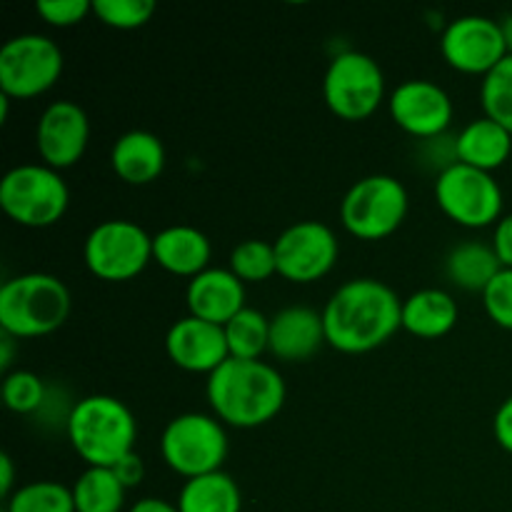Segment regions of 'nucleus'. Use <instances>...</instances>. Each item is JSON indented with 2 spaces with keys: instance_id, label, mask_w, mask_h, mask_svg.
Segmentation results:
<instances>
[{
  "instance_id": "obj_1",
  "label": "nucleus",
  "mask_w": 512,
  "mask_h": 512,
  "mask_svg": "<svg viewBox=\"0 0 512 512\" xmlns=\"http://www.w3.org/2000/svg\"><path fill=\"white\" fill-rule=\"evenodd\" d=\"M323 325L330 348L345 355L370 353L403 328V303L390 285L353 278L330 295Z\"/></svg>"
},
{
  "instance_id": "obj_2",
  "label": "nucleus",
  "mask_w": 512,
  "mask_h": 512,
  "mask_svg": "<svg viewBox=\"0 0 512 512\" xmlns=\"http://www.w3.org/2000/svg\"><path fill=\"white\" fill-rule=\"evenodd\" d=\"M208 403L215 418L233 428H260L285 405V380L263 360H225L208 375Z\"/></svg>"
},
{
  "instance_id": "obj_3",
  "label": "nucleus",
  "mask_w": 512,
  "mask_h": 512,
  "mask_svg": "<svg viewBox=\"0 0 512 512\" xmlns=\"http://www.w3.org/2000/svg\"><path fill=\"white\" fill-rule=\"evenodd\" d=\"M68 440L88 468H115L135 453L138 425L123 400L113 395H88L70 408Z\"/></svg>"
},
{
  "instance_id": "obj_4",
  "label": "nucleus",
  "mask_w": 512,
  "mask_h": 512,
  "mask_svg": "<svg viewBox=\"0 0 512 512\" xmlns=\"http://www.w3.org/2000/svg\"><path fill=\"white\" fill-rule=\"evenodd\" d=\"M70 315V290L55 275L25 273L0 288V328L15 340L55 333Z\"/></svg>"
},
{
  "instance_id": "obj_5",
  "label": "nucleus",
  "mask_w": 512,
  "mask_h": 512,
  "mask_svg": "<svg viewBox=\"0 0 512 512\" xmlns=\"http://www.w3.org/2000/svg\"><path fill=\"white\" fill-rule=\"evenodd\" d=\"M70 190L58 170L25 163L8 170L0 180V208L25 228H48L65 215Z\"/></svg>"
},
{
  "instance_id": "obj_6",
  "label": "nucleus",
  "mask_w": 512,
  "mask_h": 512,
  "mask_svg": "<svg viewBox=\"0 0 512 512\" xmlns=\"http://www.w3.org/2000/svg\"><path fill=\"white\" fill-rule=\"evenodd\" d=\"M160 455L165 465L185 480L218 473L228 458V435L218 418L183 413L165 425L160 435Z\"/></svg>"
},
{
  "instance_id": "obj_7",
  "label": "nucleus",
  "mask_w": 512,
  "mask_h": 512,
  "mask_svg": "<svg viewBox=\"0 0 512 512\" xmlns=\"http://www.w3.org/2000/svg\"><path fill=\"white\" fill-rule=\"evenodd\" d=\"M408 190L393 175H368L345 193L340 220L358 240H383L403 225Z\"/></svg>"
},
{
  "instance_id": "obj_8",
  "label": "nucleus",
  "mask_w": 512,
  "mask_h": 512,
  "mask_svg": "<svg viewBox=\"0 0 512 512\" xmlns=\"http://www.w3.org/2000/svg\"><path fill=\"white\" fill-rule=\"evenodd\" d=\"M63 65V50L48 35H15L0 48V93L10 100L38 98L58 83Z\"/></svg>"
},
{
  "instance_id": "obj_9",
  "label": "nucleus",
  "mask_w": 512,
  "mask_h": 512,
  "mask_svg": "<svg viewBox=\"0 0 512 512\" xmlns=\"http://www.w3.org/2000/svg\"><path fill=\"white\" fill-rule=\"evenodd\" d=\"M323 98L330 113L358 123L370 118L385 98V75L370 55L345 50L330 60L323 80Z\"/></svg>"
},
{
  "instance_id": "obj_10",
  "label": "nucleus",
  "mask_w": 512,
  "mask_h": 512,
  "mask_svg": "<svg viewBox=\"0 0 512 512\" xmlns=\"http://www.w3.org/2000/svg\"><path fill=\"white\" fill-rule=\"evenodd\" d=\"M83 258L95 278L125 283L153 260V238L133 220H105L85 238Z\"/></svg>"
},
{
  "instance_id": "obj_11",
  "label": "nucleus",
  "mask_w": 512,
  "mask_h": 512,
  "mask_svg": "<svg viewBox=\"0 0 512 512\" xmlns=\"http://www.w3.org/2000/svg\"><path fill=\"white\" fill-rule=\"evenodd\" d=\"M435 200L440 210L463 228H488L503 213V190L498 180L463 163L438 175Z\"/></svg>"
},
{
  "instance_id": "obj_12",
  "label": "nucleus",
  "mask_w": 512,
  "mask_h": 512,
  "mask_svg": "<svg viewBox=\"0 0 512 512\" xmlns=\"http://www.w3.org/2000/svg\"><path fill=\"white\" fill-rule=\"evenodd\" d=\"M273 245L278 275L300 285L325 278L335 268L340 253L335 233L320 220H300L290 225Z\"/></svg>"
},
{
  "instance_id": "obj_13",
  "label": "nucleus",
  "mask_w": 512,
  "mask_h": 512,
  "mask_svg": "<svg viewBox=\"0 0 512 512\" xmlns=\"http://www.w3.org/2000/svg\"><path fill=\"white\" fill-rule=\"evenodd\" d=\"M440 50L450 68L468 75H488L510 55L500 23L485 15L455 18L443 30Z\"/></svg>"
},
{
  "instance_id": "obj_14",
  "label": "nucleus",
  "mask_w": 512,
  "mask_h": 512,
  "mask_svg": "<svg viewBox=\"0 0 512 512\" xmlns=\"http://www.w3.org/2000/svg\"><path fill=\"white\" fill-rule=\"evenodd\" d=\"M90 120L73 100L48 105L35 128V148L43 165L53 170L73 168L88 150Z\"/></svg>"
},
{
  "instance_id": "obj_15",
  "label": "nucleus",
  "mask_w": 512,
  "mask_h": 512,
  "mask_svg": "<svg viewBox=\"0 0 512 512\" xmlns=\"http://www.w3.org/2000/svg\"><path fill=\"white\" fill-rule=\"evenodd\" d=\"M388 108L395 125L418 140L448 133L453 120V100L433 80H405L393 90Z\"/></svg>"
},
{
  "instance_id": "obj_16",
  "label": "nucleus",
  "mask_w": 512,
  "mask_h": 512,
  "mask_svg": "<svg viewBox=\"0 0 512 512\" xmlns=\"http://www.w3.org/2000/svg\"><path fill=\"white\" fill-rule=\"evenodd\" d=\"M168 358L188 373L213 375L225 360H230L225 328L188 315L170 325L165 335Z\"/></svg>"
},
{
  "instance_id": "obj_17",
  "label": "nucleus",
  "mask_w": 512,
  "mask_h": 512,
  "mask_svg": "<svg viewBox=\"0 0 512 512\" xmlns=\"http://www.w3.org/2000/svg\"><path fill=\"white\" fill-rule=\"evenodd\" d=\"M185 300L193 318L225 328L245 308V283L233 270L208 268L190 280Z\"/></svg>"
},
{
  "instance_id": "obj_18",
  "label": "nucleus",
  "mask_w": 512,
  "mask_h": 512,
  "mask_svg": "<svg viewBox=\"0 0 512 512\" xmlns=\"http://www.w3.org/2000/svg\"><path fill=\"white\" fill-rule=\"evenodd\" d=\"M325 340L323 313L308 305H290L270 318V353L283 363H303L318 353Z\"/></svg>"
},
{
  "instance_id": "obj_19",
  "label": "nucleus",
  "mask_w": 512,
  "mask_h": 512,
  "mask_svg": "<svg viewBox=\"0 0 512 512\" xmlns=\"http://www.w3.org/2000/svg\"><path fill=\"white\" fill-rule=\"evenodd\" d=\"M210 255L213 248L208 235L193 225H170L153 235V260L178 278L193 280L195 275L205 273Z\"/></svg>"
},
{
  "instance_id": "obj_20",
  "label": "nucleus",
  "mask_w": 512,
  "mask_h": 512,
  "mask_svg": "<svg viewBox=\"0 0 512 512\" xmlns=\"http://www.w3.org/2000/svg\"><path fill=\"white\" fill-rule=\"evenodd\" d=\"M110 165L123 183L148 185L163 173L165 148L158 135L148 130H130L113 143Z\"/></svg>"
},
{
  "instance_id": "obj_21",
  "label": "nucleus",
  "mask_w": 512,
  "mask_h": 512,
  "mask_svg": "<svg viewBox=\"0 0 512 512\" xmlns=\"http://www.w3.org/2000/svg\"><path fill=\"white\" fill-rule=\"evenodd\" d=\"M458 303L438 288H425L403 300V328L423 340L448 335L458 323Z\"/></svg>"
},
{
  "instance_id": "obj_22",
  "label": "nucleus",
  "mask_w": 512,
  "mask_h": 512,
  "mask_svg": "<svg viewBox=\"0 0 512 512\" xmlns=\"http://www.w3.org/2000/svg\"><path fill=\"white\" fill-rule=\"evenodd\" d=\"M512 153V135L490 118L473 120L458 133V158L470 168L493 173Z\"/></svg>"
},
{
  "instance_id": "obj_23",
  "label": "nucleus",
  "mask_w": 512,
  "mask_h": 512,
  "mask_svg": "<svg viewBox=\"0 0 512 512\" xmlns=\"http://www.w3.org/2000/svg\"><path fill=\"white\" fill-rule=\"evenodd\" d=\"M503 270L493 245L485 243H460L445 258V275L450 283L468 293H485L495 275Z\"/></svg>"
},
{
  "instance_id": "obj_24",
  "label": "nucleus",
  "mask_w": 512,
  "mask_h": 512,
  "mask_svg": "<svg viewBox=\"0 0 512 512\" xmlns=\"http://www.w3.org/2000/svg\"><path fill=\"white\" fill-rule=\"evenodd\" d=\"M180 512H240L243 510V495L238 483L228 473L200 475V478L185 480L178 495Z\"/></svg>"
},
{
  "instance_id": "obj_25",
  "label": "nucleus",
  "mask_w": 512,
  "mask_h": 512,
  "mask_svg": "<svg viewBox=\"0 0 512 512\" xmlns=\"http://www.w3.org/2000/svg\"><path fill=\"white\" fill-rule=\"evenodd\" d=\"M75 512H120L125 505V485L113 468H88L73 488Z\"/></svg>"
},
{
  "instance_id": "obj_26",
  "label": "nucleus",
  "mask_w": 512,
  "mask_h": 512,
  "mask_svg": "<svg viewBox=\"0 0 512 512\" xmlns=\"http://www.w3.org/2000/svg\"><path fill=\"white\" fill-rule=\"evenodd\" d=\"M225 338L230 358L260 360V355L270 348V320L260 310L243 308L225 325Z\"/></svg>"
},
{
  "instance_id": "obj_27",
  "label": "nucleus",
  "mask_w": 512,
  "mask_h": 512,
  "mask_svg": "<svg viewBox=\"0 0 512 512\" xmlns=\"http://www.w3.org/2000/svg\"><path fill=\"white\" fill-rule=\"evenodd\" d=\"M3 512H75L73 490L53 480H35L20 485L8 500Z\"/></svg>"
},
{
  "instance_id": "obj_28",
  "label": "nucleus",
  "mask_w": 512,
  "mask_h": 512,
  "mask_svg": "<svg viewBox=\"0 0 512 512\" xmlns=\"http://www.w3.org/2000/svg\"><path fill=\"white\" fill-rule=\"evenodd\" d=\"M480 103H483L485 118L503 125L512 135V55L485 75L480 85Z\"/></svg>"
},
{
  "instance_id": "obj_29",
  "label": "nucleus",
  "mask_w": 512,
  "mask_h": 512,
  "mask_svg": "<svg viewBox=\"0 0 512 512\" xmlns=\"http://www.w3.org/2000/svg\"><path fill=\"white\" fill-rule=\"evenodd\" d=\"M230 270L243 283H263L270 275L278 273L275 245L263 243V240H245V243L235 245L230 253Z\"/></svg>"
},
{
  "instance_id": "obj_30",
  "label": "nucleus",
  "mask_w": 512,
  "mask_h": 512,
  "mask_svg": "<svg viewBox=\"0 0 512 512\" xmlns=\"http://www.w3.org/2000/svg\"><path fill=\"white\" fill-rule=\"evenodd\" d=\"M48 400V388L43 380L30 370H13L3 380V403L5 408L18 415L38 413Z\"/></svg>"
},
{
  "instance_id": "obj_31",
  "label": "nucleus",
  "mask_w": 512,
  "mask_h": 512,
  "mask_svg": "<svg viewBox=\"0 0 512 512\" xmlns=\"http://www.w3.org/2000/svg\"><path fill=\"white\" fill-rule=\"evenodd\" d=\"M155 13L153 0H93V15L115 30H135Z\"/></svg>"
},
{
  "instance_id": "obj_32",
  "label": "nucleus",
  "mask_w": 512,
  "mask_h": 512,
  "mask_svg": "<svg viewBox=\"0 0 512 512\" xmlns=\"http://www.w3.org/2000/svg\"><path fill=\"white\" fill-rule=\"evenodd\" d=\"M485 313L495 325L512 330V268H503L483 293Z\"/></svg>"
},
{
  "instance_id": "obj_33",
  "label": "nucleus",
  "mask_w": 512,
  "mask_h": 512,
  "mask_svg": "<svg viewBox=\"0 0 512 512\" xmlns=\"http://www.w3.org/2000/svg\"><path fill=\"white\" fill-rule=\"evenodd\" d=\"M418 158L433 173L443 175L453 165L460 163L458 158V135H435V138L418 140Z\"/></svg>"
},
{
  "instance_id": "obj_34",
  "label": "nucleus",
  "mask_w": 512,
  "mask_h": 512,
  "mask_svg": "<svg viewBox=\"0 0 512 512\" xmlns=\"http://www.w3.org/2000/svg\"><path fill=\"white\" fill-rule=\"evenodd\" d=\"M35 10L48 25L70 28V25L85 20L88 13H93V0H38Z\"/></svg>"
},
{
  "instance_id": "obj_35",
  "label": "nucleus",
  "mask_w": 512,
  "mask_h": 512,
  "mask_svg": "<svg viewBox=\"0 0 512 512\" xmlns=\"http://www.w3.org/2000/svg\"><path fill=\"white\" fill-rule=\"evenodd\" d=\"M493 250L503 268H512V213L498 220L495 225Z\"/></svg>"
},
{
  "instance_id": "obj_36",
  "label": "nucleus",
  "mask_w": 512,
  "mask_h": 512,
  "mask_svg": "<svg viewBox=\"0 0 512 512\" xmlns=\"http://www.w3.org/2000/svg\"><path fill=\"white\" fill-rule=\"evenodd\" d=\"M493 433H495V440H498L500 448L508 450V453L512 455V395L505 400L503 405H500L498 413H495Z\"/></svg>"
},
{
  "instance_id": "obj_37",
  "label": "nucleus",
  "mask_w": 512,
  "mask_h": 512,
  "mask_svg": "<svg viewBox=\"0 0 512 512\" xmlns=\"http://www.w3.org/2000/svg\"><path fill=\"white\" fill-rule=\"evenodd\" d=\"M115 475H118L120 478V483L125 485V488H135V485L140 483V480H143V460L138 458V455H128V458L125 460H120L118 465H115Z\"/></svg>"
},
{
  "instance_id": "obj_38",
  "label": "nucleus",
  "mask_w": 512,
  "mask_h": 512,
  "mask_svg": "<svg viewBox=\"0 0 512 512\" xmlns=\"http://www.w3.org/2000/svg\"><path fill=\"white\" fill-rule=\"evenodd\" d=\"M13 478H15V470H13V460H10L8 453L0 455V495L5 500L15 493L13 490Z\"/></svg>"
},
{
  "instance_id": "obj_39",
  "label": "nucleus",
  "mask_w": 512,
  "mask_h": 512,
  "mask_svg": "<svg viewBox=\"0 0 512 512\" xmlns=\"http://www.w3.org/2000/svg\"><path fill=\"white\" fill-rule=\"evenodd\" d=\"M128 512H180L178 505L168 503V500L160 498H143L133 505Z\"/></svg>"
},
{
  "instance_id": "obj_40",
  "label": "nucleus",
  "mask_w": 512,
  "mask_h": 512,
  "mask_svg": "<svg viewBox=\"0 0 512 512\" xmlns=\"http://www.w3.org/2000/svg\"><path fill=\"white\" fill-rule=\"evenodd\" d=\"M13 343H15L13 335L8 333L0 335V368L3 370H8L10 363H13Z\"/></svg>"
},
{
  "instance_id": "obj_41",
  "label": "nucleus",
  "mask_w": 512,
  "mask_h": 512,
  "mask_svg": "<svg viewBox=\"0 0 512 512\" xmlns=\"http://www.w3.org/2000/svg\"><path fill=\"white\" fill-rule=\"evenodd\" d=\"M500 28H503L505 45H508V53L512 55V13H510V15H505V18L500 20Z\"/></svg>"
},
{
  "instance_id": "obj_42",
  "label": "nucleus",
  "mask_w": 512,
  "mask_h": 512,
  "mask_svg": "<svg viewBox=\"0 0 512 512\" xmlns=\"http://www.w3.org/2000/svg\"><path fill=\"white\" fill-rule=\"evenodd\" d=\"M8 108H10V98L8 95L0 93V123H5V120H8Z\"/></svg>"
}]
</instances>
